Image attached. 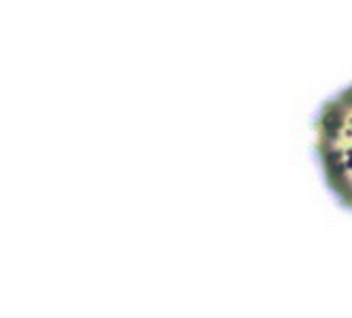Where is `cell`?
<instances>
[{
    "label": "cell",
    "mask_w": 352,
    "mask_h": 318,
    "mask_svg": "<svg viewBox=\"0 0 352 318\" xmlns=\"http://www.w3.org/2000/svg\"><path fill=\"white\" fill-rule=\"evenodd\" d=\"M310 140L324 189L340 208L352 212V81L336 87L314 106Z\"/></svg>",
    "instance_id": "cell-1"
}]
</instances>
